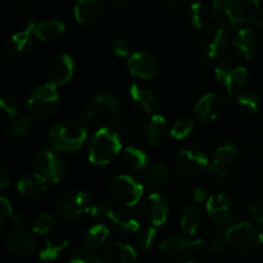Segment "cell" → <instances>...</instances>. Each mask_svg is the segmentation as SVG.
<instances>
[{"label":"cell","mask_w":263,"mask_h":263,"mask_svg":"<svg viewBox=\"0 0 263 263\" xmlns=\"http://www.w3.org/2000/svg\"><path fill=\"white\" fill-rule=\"evenodd\" d=\"M228 240L231 251L241 256H256L263 249V233L259 226L248 221L230 226Z\"/></svg>","instance_id":"1"},{"label":"cell","mask_w":263,"mask_h":263,"mask_svg":"<svg viewBox=\"0 0 263 263\" xmlns=\"http://www.w3.org/2000/svg\"><path fill=\"white\" fill-rule=\"evenodd\" d=\"M208 246L204 239H192L182 234L168 235L161 243L158 253L164 263H185L197 252Z\"/></svg>","instance_id":"2"},{"label":"cell","mask_w":263,"mask_h":263,"mask_svg":"<svg viewBox=\"0 0 263 263\" xmlns=\"http://www.w3.org/2000/svg\"><path fill=\"white\" fill-rule=\"evenodd\" d=\"M122 149L121 139L113 127H102L92 135L89 145V161L95 166H105Z\"/></svg>","instance_id":"3"},{"label":"cell","mask_w":263,"mask_h":263,"mask_svg":"<svg viewBox=\"0 0 263 263\" xmlns=\"http://www.w3.org/2000/svg\"><path fill=\"white\" fill-rule=\"evenodd\" d=\"M87 139V133L82 125L76 122H58L49 131V140L54 149L66 153L77 152Z\"/></svg>","instance_id":"4"},{"label":"cell","mask_w":263,"mask_h":263,"mask_svg":"<svg viewBox=\"0 0 263 263\" xmlns=\"http://www.w3.org/2000/svg\"><path fill=\"white\" fill-rule=\"evenodd\" d=\"M61 107V94L58 86L51 82L40 85L31 91L27 99V109L39 118L51 117Z\"/></svg>","instance_id":"5"},{"label":"cell","mask_w":263,"mask_h":263,"mask_svg":"<svg viewBox=\"0 0 263 263\" xmlns=\"http://www.w3.org/2000/svg\"><path fill=\"white\" fill-rule=\"evenodd\" d=\"M143 185L130 175H118L108 186L110 200L122 207H134L143 197Z\"/></svg>","instance_id":"6"},{"label":"cell","mask_w":263,"mask_h":263,"mask_svg":"<svg viewBox=\"0 0 263 263\" xmlns=\"http://www.w3.org/2000/svg\"><path fill=\"white\" fill-rule=\"evenodd\" d=\"M90 104L97 110L98 118H105L115 130H125L122 104L115 94L109 91L95 92L90 99Z\"/></svg>","instance_id":"7"},{"label":"cell","mask_w":263,"mask_h":263,"mask_svg":"<svg viewBox=\"0 0 263 263\" xmlns=\"http://www.w3.org/2000/svg\"><path fill=\"white\" fill-rule=\"evenodd\" d=\"M212 14L218 26L228 30L240 27L247 22V13L240 0H213Z\"/></svg>","instance_id":"8"},{"label":"cell","mask_w":263,"mask_h":263,"mask_svg":"<svg viewBox=\"0 0 263 263\" xmlns=\"http://www.w3.org/2000/svg\"><path fill=\"white\" fill-rule=\"evenodd\" d=\"M215 74L229 95H233L236 90L241 89L248 80V71L246 67L231 58L222 59L216 66Z\"/></svg>","instance_id":"9"},{"label":"cell","mask_w":263,"mask_h":263,"mask_svg":"<svg viewBox=\"0 0 263 263\" xmlns=\"http://www.w3.org/2000/svg\"><path fill=\"white\" fill-rule=\"evenodd\" d=\"M208 217L213 225L218 229H225L231 226L236 217V205L230 197L223 193L212 194L205 204Z\"/></svg>","instance_id":"10"},{"label":"cell","mask_w":263,"mask_h":263,"mask_svg":"<svg viewBox=\"0 0 263 263\" xmlns=\"http://www.w3.org/2000/svg\"><path fill=\"white\" fill-rule=\"evenodd\" d=\"M39 172L51 184H59L67 176V166L63 159L50 148H41L35 156Z\"/></svg>","instance_id":"11"},{"label":"cell","mask_w":263,"mask_h":263,"mask_svg":"<svg viewBox=\"0 0 263 263\" xmlns=\"http://www.w3.org/2000/svg\"><path fill=\"white\" fill-rule=\"evenodd\" d=\"M177 170L184 176L194 177L208 168V156L199 146L182 149L176 158Z\"/></svg>","instance_id":"12"},{"label":"cell","mask_w":263,"mask_h":263,"mask_svg":"<svg viewBox=\"0 0 263 263\" xmlns=\"http://www.w3.org/2000/svg\"><path fill=\"white\" fill-rule=\"evenodd\" d=\"M91 204H90V197L87 193L81 190L68 192L59 199L58 203V215L63 220H74L80 216L89 213Z\"/></svg>","instance_id":"13"},{"label":"cell","mask_w":263,"mask_h":263,"mask_svg":"<svg viewBox=\"0 0 263 263\" xmlns=\"http://www.w3.org/2000/svg\"><path fill=\"white\" fill-rule=\"evenodd\" d=\"M198 46L203 55L217 58L228 48V36L222 27H207L198 39Z\"/></svg>","instance_id":"14"},{"label":"cell","mask_w":263,"mask_h":263,"mask_svg":"<svg viewBox=\"0 0 263 263\" xmlns=\"http://www.w3.org/2000/svg\"><path fill=\"white\" fill-rule=\"evenodd\" d=\"M35 26V21L30 20L22 31H18L17 33H14L8 40L7 46H5V50H7L8 55L14 59H20L27 55L32 50Z\"/></svg>","instance_id":"15"},{"label":"cell","mask_w":263,"mask_h":263,"mask_svg":"<svg viewBox=\"0 0 263 263\" xmlns=\"http://www.w3.org/2000/svg\"><path fill=\"white\" fill-rule=\"evenodd\" d=\"M73 59L66 53L53 57L48 63V68H46L49 81L57 86L67 84L73 76Z\"/></svg>","instance_id":"16"},{"label":"cell","mask_w":263,"mask_h":263,"mask_svg":"<svg viewBox=\"0 0 263 263\" xmlns=\"http://www.w3.org/2000/svg\"><path fill=\"white\" fill-rule=\"evenodd\" d=\"M127 68L133 76L140 80H151L158 72V63L152 54L136 51L127 59Z\"/></svg>","instance_id":"17"},{"label":"cell","mask_w":263,"mask_h":263,"mask_svg":"<svg viewBox=\"0 0 263 263\" xmlns=\"http://www.w3.org/2000/svg\"><path fill=\"white\" fill-rule=\"evenodd\" d=\"M170 212V204L167 198L158 193H153L143 203V213L146 220L153 226H162L167 221Z\"/></svg>","instance_id":"18"},{"label":"cell","mask_w":263,"mask_h":263,"mask_svg":"<svg viewBox=\"0 0 263 263\" xmlns=\"http://www.w3.org/2000/svg\"><path fill=\"white\" fill-rule=\"evenodd\" d=\"M4 247L9 253L18 257H27L33 253L36 248L35 239L27 231L15 229L9 231L4 239Z\"/></svg>","instance_id":"19"},{"label":"cell","mask_w":263,"mask_h":263,"mask_svg":"<svg viewBox=\"0 0 263 263\" xmlns=\"http://www.w3.org/2000/svg\"><path fill=\"white\" fill-rule=\"evenodd\" d=\"M130 97L136 107L146 115H154L161 105L159 95L152 87L141 84H133L130 86Z\"/></svg>","instance_id":"20"},{"label":"cell","mask_w":263,"mask_h":263,"mask_svg":"<svg viewBox=\"0 0 263 263\" xmlns=\"http://www.w3.org/2000/svg\"><path fill=\"white\" fill-rule=\"evenodd\" d=\"M73 12L80 25H94L104 15V0H77Z\"/></svg>","instance_id":"21"},{"label":"cell","mask_w":263,"mask_h":263,"mask_svg":"<svg viewBox=\"0 0 263 263\" xmlns=\"http://www.w3.org/2000/svg\"><path fill=\"white\" fill-rule=\"evenodd\" d=\"M48 179L40 172H27L17 182V189L21 195L27 198H37L48 189Z\"/></svg>","instance_id":"22"},{"label":"cell","mask_w":263,"mask_h":263,"mask_svg":"<svg viewBox=\"0 0 263 263\" xmlns=\"http://www.w3.org/2000/svg\"><path fill=\"white\" fill-rule=\"evenodd\" d=\"M103 263H138V256L134 247L130 244L110 243L105 247L102 256Z\"/></svg>","instance_id":"23"},{"label":"cell","mask_w":263,"mask_h":263,"mask_svg":"<svg viewBox=\"0 0 263 263\" xmlns=\"http://www.w3.org/2000/svg\"><path fill=\"white\" fill-rule=\"evenodd\" d=\"M222 103L216 92L203 95L194 107V113L200 121H213L220 116Z\"/></svg>","instance_id":"24"},{"label":"cell","mask_w":263,"mask_h":263,"mask_svg":"<svg viewBox=\"0 0 263 263\" xmlns=\"http://www.w3.org/2000/svg\"><path fill=\"white\" fill-rule=\"evenodd\" d=\"M233 45L239 55L247 61H251L257 53L258 41L251 28H240L233 37Z\"/></svg>","instance_id":"25"},{"label":"cell","mask_w":263,"mask_h":263,"mask_svg":"<svg viewBox=\"0 0 263 263\" xmlns=\"http://www.w3.org/2000/svg\"><path fill=\"white\" fill-rule=\"evenodd\" d=\"M108 221H110L117 231L121 235H131L140 230V221L134 213L128 211H113L110 213Z\"/></svg>","instance_id":"26"},{"label":"cell","mask_w":263,"mask_h":263,"mask_svg":"<svg viewBox=\"0 0 263 263\" xmlns=\"http://www.w3.org/2000/svg\"><path fill=\"white\" fill-rule=\"evenodd\" d=\"M204 223V216L198 205H187L182 212L180 226H181L182 233L189 236H194L200 231Z\"/></svg>","instance_id":"27"},{"label":"cell","mask_w":263,"mask_h":263,"mask_svg":"<svg viewBox=\"0 0 263 263\" xmlns=\"http://www.w3.org/2000/svg\"><path fill=\"white\" fill-rule=\"evenodd\" d=\"M167 131V120L162 115L154 113L145 126V139L148 145L158 146L163 141Z\"/></svg>","instance_id":"28"},{"label":"cell","mask_w":263,"mask_h":263,"mask_svg":"<svg viewBox=\"0 0 263 263\" xmlns=\"http://www.w3.org/2000/svg\"><path fill=\"white\" fill-rule=\"evenodd\" d=\"M66 31V25L59 20H45L36 22L35 37L41 41H54Z\"/></svg>","instance_id":"29"},{"label":"cell","mask_w":263,"mask_h":263,"mask_svg":"<svg viewBox=\"0 0 263 263\" xmlns=\"http://www.w3.org/2000/svg\"><path fill=\"white\" fill-rule=\"evenodd\" d=\"M67 247H68V240L66 238L53 236V238L44 241V244L40 248V252H39V258H40L41 262L55 261Z\"/></svg>","instance_id":"30"},{"label":"cell","mask_w":263,"mask_h":263,"mask_svg":"<svg viewBox=\"0 0 263 263\" xmlns=\"http://www.w3.org/2000/svg\"><path fill=\"white\" fill-rule=\"evenodd\" d=\"M144 180L151 186H164L172 180V172L167 164L157 163L145 172Z\"/></svg>","instance_id":"31"},{"label":"cell","mask_w":263,"mask_h":263,"mask_svg":"<svg viewBox=\"0 0 263 263\" xmlns=\"http://www.w3.org/2000/svg\"><path fill=\"white\" fill-rule=\"evenodd\" d=\"M109 229L103 223L91 226L84 236V246L89 249L102 248L109 239Z\"/></svg>","instance_id":"32"},{"label":"cell","mask_w":263,"mask_h":263,"mask_svg":"<svg viewBox=\"0 0 263 263\" xmlns=\"http://www.w3.org/2000/svg\"><path fill=\"white\" fill-rule=\"evenodd\" d=\"M212 14V9L208 8L207 4L202 2H195L189 8V21L190 25L198 30H204L208 25Z\"/></svg>","instance_id":"33"},{"label":"cell","mask_w":263,"mask_h":263,"mask_svg":"<svg viewBox=\"0 0 263 263\" xmlns=\"http://www.w3.org/2000/svg\"><path fill=\"white\" fill-rule=\"evenodd\" d=\"M122 158L126 166L130 167L131 170H135V171L144 170L148 166L149 162L148 156L141 149L136 148V146H126L123 149Z\"/></svg>","instance_id":"34"},{"label":"cell","mask_w":263,"mask_h":263,"mask_svg":"<svg viewBox=\"0 0 263 263\" xmlns=\"http://www.w3.org/2000/svg\"><path fill=\"white\" fill-rule=\"evenodd\" d=\"M239 157V148L233 143H223L218 145L213 152V162L221 166L234 163Z\"/></svg>","instance_id":"35"},{"label":"cell","mask_w":263,"mask_h":263,"mask_svg":"<svg viewBox=\"0 0 263 263\" xmlns=\"http://www.w3.org/2000/svg\"><path fill=\"white\" fill-rule=\"evenodd\" d=\"M238 105L243 112L254 115L261 108V98L254 90L246 89L239 92L238 95Z\"/></svg>","instance_id":"36"},{"label":"cell","mask_w":263,"mask_h":263,"mask_svg":"<svg viewBox=\"0 0 263 263\" xmlns=\"http://www.w3.org/2000/svg\"><path fill=\"white\" fill-rule=\"evenodd\" d=\"M194 127H195L194 121H193L192 118L184 117L177 120L176 122L172 125L171 131H170V133H171V135L174 136L175 139H177V140H182V139L187 138V136L193 133Z\"/></svg>","instance_id":"37"},{"label":"cell","mask_w":263,"mask_h":263,"mask_svg":"<svg viewBox=\"0 0 263 263\" xmlns=\"http://www.w3.org/2000/svg\"><path fill=\"white\" fill-rule=\"evenodd\" d=\"M211 251L213 253L217 254H223L230 249L228 240V231H223V229H218L215 234L211 238L210 243H208Z\"/></svg>","instance_id":"38"},{"label":"cell","mask_w":263,"mask_h":263,"mask_svg":"<svg viewBox=\"0 0 263 263\" xmlns=\"http://www.w3.org/2000/svg\"><path fill=\"white\" fill-rule=\"evenodd\" d=\"M55 223L57 220L54 216L49 215V213H43L33 221L32 233L36 235H45L55 226Z\"/></svg>","instance_id":"39"},{"label":"cell","mask_w":263,"mask_h":263,"mask_svg":"<svg viewBox=\"0 0 263 263\" xmlns=\"http://www.w3.org/2000/svg\"><path fill=\"white\" fill-rule=\"evenodd\" d=\"M157 238V226H149L139 233L136 236V244L141 251H149L153 247L154 240Z\"/></svg>","instance_id":"40"},{"label":"cell","mask_w":263,"mask_h":263,"mask_svg":"<svg viewBox=\"0 0 263 263\" xmlns=\"http://www.w3.org/2000/svg\"><path fill=\"white\" fill-rule=\"evenodd\" d=\"M68 263H103V259L102 257H99L87 248L74 252L69 258Z\"/></svg>","instance_id":"41"},{"label":"cell","mask_w":263,"mask_h":263,"mask_svg":"<svg viewBox=\"0 0 263 263\" xmlns=\"http://www.w3.org/2000/svg\"><path fill=\"white\" fill-rule=\"evenodd\" d=\"M31 123H32V120H31V117H28V116H23V117L17 118L15 121H13V123L9 127L10 135L15 136V138L23 136L28 131Z\"/></svg>","instance_id":"42"},{"label":"cell","mask_w":263,"mask_h":263,"mask_svg":"<svg viewBox=\"0 0 263 263\" xmlns=\"http://www.w3.org/2000/svg\"><path fill=\"white\" fill-rule=\"evenodd\" d=\"M247 215L259 228H263V200L261 202H253L246 208Z\"/></svg>","instance_id":"43"},{"label":"cell","mask_w":263,"mask_h":263,"mask_svg":"<svg viewBox=\"0 0 263 263\" xmlns=\"http://www.w3.org/2000/svg\"><path fill=\"white\" fill-rule=\"evenodd\" d=\"M112 51L120 58H126L130 57L131 54V44L127 39L118 37L113 40L112 43Z\"/></svg>","instance_id":"44"},{"label":"cell","mask_w":263,"mask_h":263,"mask_svg":"<svg viewBox=\"0 0 263 263\" xmlns=\"http://www.w3.org/2000/svg\"><path fill=\"white\" fill-rule=\"evenodd\" d=\"M0 109H2L3 116L7 120H14L18 115V105L10 98H2L0 99Z\"/></svg>","instance_id":"45"},{"label":"cell","mask_w":263,"mask_h":263,"mask_svg":"<svg viewBox=\"0 0 263 263\" xmlns=\"http://www.w3.org/2000/svg\"><path fill=\"white\" fill-rule=\"evenodd\" d=\"M8 220L14 221L15 223L20 222L15 218L14 212H13V207L9 203V200L5 197H2L0 198V221H2V223H5Z\"/></svg>","instance_id":"46"},{"label":"cell","mask_w":263,"mask_h":263,"mask_svg":"<svg viewBox=\"0 0 263 263\" xmlns=\"http://www.w3.org/2000/svg\"><path fill=\"white\" fill-rule=\"evenodd\" d=\"M207 171L216 180H228L230 177V172L228 171L226 166H221V164L215 163V162L208 166Z\"/></svg>","instance_id":"47"},{"label":"cell","mask_w":263,"mask_h":263,"mask_svg":"<svg viewBox=\"0 0 263 263\" xmlns=\"http://www.w3.org/2000/svg\"><path fill=\"white\" fill-rule=\"evenodd\" d=\"M89 213L91 217L97 218V220H108L110 213H112V210L105 204H94L90 208Z\"/></svg>","instance_id":"48"},{"label":"cell","mask_w":263,"mask_h":263,"mask_svg":"<svg viewBox=\"0 0 263 263\" xmlns=\"http://www.w3.org/2000/svg\"><path fill=\"white\" fill-rule=\"evenodd\" d=\"M247 23L251 27L261 30V28H263V12L258 9H253L247 13Z\"/></svg>","instance_id":"49"},{"label":"cell","mask_w":263,"mask_h":263,"mask_svg":"<svg viewBox=\"0 0 263 263\" xmlns=\"http://www.w3.org/2000/svg\"><path fill=\"white\" fill-rule=\"evenodd\" d=\"M210 195H208V190L203 186H197L193 190V199L197 203L207 202Z\"/></svg>","instance_id":"50"},{"label":"cell","mask_w":263,"mask_h":263,"mask_svg":"<svg viewBox=\"0 0 263 263\" xmlns=\"http://www.w3.org/2000/svg\"><path fill=\"white\" fill-rule=\"evenodd\" d=\"M10 185V176L4 167L0 168V189L5 190Z\"/></svg>","instance_id":"51"},{"label":"cell","mask_w":263,"mask_h":263,"mask_svg":"<svg viewBox=\"0 0 263 263\" xmlns=\"http://www.w3.org/2000/svg\"><path fill=\"white\" fill-rule=\"evenodd\" d=\"M107 2L116 7H130V5L135 4L138 0H107Z\"/></svg>","instance_id":"52"},{"label":"cell","mask_w":263,"mask_h":263,"mask_svg":"<svg viewBox=\"0 0 263 263\" xmlns=\"http://www.w3.org/2000/svg\"><path fill=\"white\" fill-rule=\"evenodd\" d=\"M244 5L249 8H253V9H258L259 5L262 4V0H240Z\"/></svg>","instance_id":"53"},{"label":"cell","mask_w":263,"mask_h":263,"mask_svg":"<svg viewBox=\"0 0 263 263\" xmlns=\"http://www.w3.org/2000/svg\"><path fill=\"white\" fill-rule=\"evenodd\" d=\"M170 3H171V5H174V7H182V5L186 4L187 0H170Z\"/></svg>","instance_id":"54"},{"label":"cell","mask_w":263,"mask_h":263,"mask_svg":"<svg viewBox=\"0 0 263 263\" xmlns=\"http://www.w3.org/2000/svg\"><path fill=\"white\" fill-rule=\"evenodd\" d=\"M185 263H199V262H194V261H187V262H185Z\"/></svg>","instance_id":"55"},{"label":"cell","mask_w":263,"mask_h":263,"mask_svg":"<svg viewBox=\"0 0 263 263\" xmlns=\"http://www.w3.org/2000/svg\"><path fill=\"white\" fill-rule=\"evenodd\" d=\"M262 200H263V192H262Z\"/></svg>","instance_id":"56"},{"label":"cell","mask_w":263,"mask_h":263,"mask_svg":"<svg viewBox=\"0 0 263 263\" xmlns=\"http://www.w3.org/2000/svg\"><path fill=\"white\" fill-rule=\"evenodd\" d=\"M22 2H26V0H22Z\"/></svg>","instance_id":"57"}]
</instances>
